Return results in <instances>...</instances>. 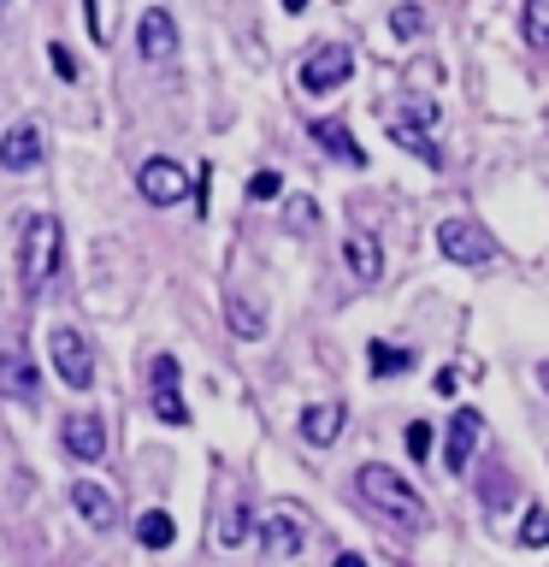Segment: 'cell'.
Wrapping results in <instances>:
<instances>
[{"mask_svg": "<svg viewBox=\"0 0 549 567\" xmlns=\"http://www.w3.org/2000/svg\"><path fill=\"white\" fill-rule=\"evenodd\" d=\"M225 319H230V331H237L242 343H260V337H266V313L248 296H237V290L225 296Z\"/></svg>", "mask_w": 549, "mask_h": 567, "instance_id": "obj_18", "label": "cell"}, {"mask_svg": "<svg viewBox=\"0 0 549 567\" xmlns=\"http://www.w3.org/2000/svg\"><path fill=\"white\" fill-rule=\"evenodd\" d=\"M308 136H313L325 154L343 159V166H366V148L349 136V124H343V118H313V124H308Z\"/></svg>", "mask_w": 549, "mask_h": 567, "instance_id": "obj_14", "label": "cell"}, {"mask_svg": "<svg viewBox=\"0 0 549 567\" xmlns=\"http://www.w3.org/2000/svg\"><path fill=\"white\" fill-rule=\"evenodd\" d=\"M437 248H443V260H455V266H490L496 260V243L478 219H443Z\"/></svg>", "mask_w": 549, "mask_h": 567, "instance_id": "obj_4", "label": "cell"}, {"mask_svg": "<svg viewBox=\"0 0 549 567\" xmlns=\"http://www.w3.org/2000/svg\"><path fill=\"white\" fill-rule=\"evenodd\" d=\"M343 420H349V408H343V402H308L296 425H301V437H308L313 450H331V443L343 437Z\"/></svg>", "mask_w": 549, "mask_h": 567, "instance_id": "obj_12", "label": "cell"}, {"mask_svg": "<svg viewBox=\"0 0 549 567\" xmlns=\"http://www.w3.org/2000/svg\"><path fill=\"white\" fill-rule=\"evenodd\" d=\"M136 189H142V202H148V207H177V202L189 195V172L177 166V159L154 154V159H142V172H136Z\"/></svg>", "mask_w": 549, "mask_h": 567, "instance_id": "obj_5", "label": "cell"}, {"mask_svg": "<svg viewBox=\"0 0 549 567\" xmlns=\"http://www.w3.org/2000/svg\"><path fill=\"white\" fill-rule=\"evenodd\" d=\"M148 408H154L159 425H189V408H184V396H177V384H154Z\"/></svg>", "mask_w": 549, "mask_h": 567, "instance_id": "obj_23", "label": "cell"}, {"mask_svg": "<svg viewBox=\"0 0 549 567\" xmlns=\"http://www.w3.org/2000/svg\"><path fill=\"white\" fill-rule=\"evenodd\" d=\"M331 567H366V556H354V549H343V556H336Z\"/></svg>", "mask_w": 549, "mask_h": 567, "instance_id": "obj_32", "label": "cell"}, {"mask_svg": "<svg viewBox=\"0 0 549 567\" xmlns=\"http://www.w3.org/2000/svg\"><path fill=\"white\" fill-rule=\"evenodd\" d=\"M349 78H354V53L336 48V42L313 48L308 60H301V89H308V95H331V89H343Z\"/></svg>", "mask_w": 549, "mask_h": 567, "instance_id": "obj_6", "label": "cell"}, {"mask_svg": "<svg viewBox=\"0 0 549 567\" xmlns=\"http://www.w3.org/2000/svg\"><path fill=\"white\" fill-rule=\"evenodd\" d=\"M390 142H396L402 154H414V159H425V166H443L437 142H432V131H425L419 118H407V113H396V118H390Z\"/></svg>", "mask_w": 549, "mask_h": 567, "instance_id": "obj_15", "label": "cell"}, {"mask_svg": "<svg viewBox=\"0 0 549 567\" xmlns=\"http://www.w3.org/2000/svg\"><path fill=\"white\" fill-rule=\"evenodd\" d=\"M313 225H319V207L308 202V195H290V207H283V230H290V237H308Z\"/></svg>", "mask_w": 549, "mask_h": 567, "instance_id": "obj_25", "label": "cell"}, {"mask_svg": "<svg viewBox=\"0 0 549 567\" xmlns=\"http://www.w3.org/2000/svg\"><path fill=\"white\" fill-rule=\"evenodd\" d=\"M538 384H543V396H549V361L538 367Z\"/></svg>", "mask_w": 549, "mask_h": 567, "instance_id": "obj_34", "label": "cell"}, {"mask_svg": "<svg viewBox=\"0 0 549 567\" xmlns=\"http://www.w3.org/2000/svg\"><path fill=\"white\" fill-rule=\"evenodd\" d=\"M248 538H255V508L237 496V503L225 508V520H219V544H225V549H242Z\"/></svg>", "mask_w": 549, "mask_h": 567, "instance_id": "obj_19", "label": "cell"}, {"mask_svg": "<svg viewBox=\"0 0 549 567\" xmlns=\"http://www.w3.org/2000/svg\"><path fill=\"white\" fill-rule=\"evenodd\" d=\"M354 491H361L366 503L384 514V520H396V526H407V532L432 526V508H425V496L407 485L396 467H384V461H366V467L354 473Z\"/></svg>", "mask_w": 549, "mask_h": 567, "instance_id": "obj_1", "label": "cell"}, {"mask_svg": "<svg viewBox=\"0 0 549 567\" xmlns=\"http://www.w3.org/2000/svg\"><path fill=\"white\" fill-rule=\"evenodd\" d=\"M520 544H526V549H549V508H531V514H526Z\"/></svg>", "mask_w": 549, "mask_h": 567, "instance_id": "obj_26", "label": "cell"}, {"mask_svg": "<svg viewBox=\"0 0 549 567\" xmlns=\"http://www.w3.org/2000/svg\"><path fill=\"white\" fill-rule=\"evenodd\" d=\"M278 7H283V12H290V18H296V12H308V7H313V0H278Z\"/></svg>", "mask_w": 549, "mask_h": 567, "instance_id": "obj_33", "label": "cell"}, {"mask_svg": "<svg viewBox=\"0 0 549 567\" xmlns=\"http://www.w3.org/2000/svg\"><path fill=\"white\" fill-rule=\"evenodd\" d=\"M0 396H12V402H35L42 396V372H35V361L24 354V343H0Z\"/></svg>", "mask_w": 549, "mask_h": 567, "instance_id": "obj_8", "label": "cell"}, {"mask_svg": "<svg viewBox=\"0 0 549 567\" xmlns=\"http://www.w3.org/2000/svg\"><path fill=\"white\" fill-rule=\"evenodd\" d=\"M60 243L65 230L53 213H30L24 219V237H18V284H24V296H42L53 272H60Z\"/></svg>", "mask_w": 549, "mask_h": 567, "instance_id": "obj_2", "label": "cell"}, {"mask_svg": "<svg viewBox=\"0 0 549 567\" xmlns=\"http://www.w3.org/2000/svg\"><path fill=\"white\" fill-rule=\"evenodd\" d=\"M432 443H437V432H432L425 420H414V425H407V455H414V461H425V455H432Z\"/></svg>", "mask_w": 549, "mask_h": 567, "instance_id": "obj_28", "label": "cell"}, {"mask_svg": "<svg viewBox=\"0 0 549 567\" xmlns=\"http://www.w3.org/2000/svg\"><path fill=\"white\" fill-rule=\"evenodd\" d=\"M260 538H266V556H272V561L301 556V544H308V514H301L296 503H278V508L260 520Z\"/></svg>", "mask_w": 549, "mask_h": 567, "instance_id": "obj_7", "label": "cell"}, {"mask_svg": "<svg viewBox=\"0 0 549 567\" xmlns=\"http://www.w3.org/2000/svg\"><path fill=\"white\" fill-rule=\"evenodd\" d=\"M48 60H53V71H60V78H65V83H71V78H77V60H71V53H65L60 42H53V48H48Z\"/></svg>", "mask_w": 549, "mask_h": 567, "instance_id": "obj_30", "label": "cell"}, {"mask_svg": "<svg viewBox=\"0 0 549 567\" xmlns=\"http://www.w3.org/2000/svg\"><path fill=\"white\" fill-rule=\"evenodd\" d=\"M343 260H349V272L361 278V284H379V272H384V248H379V237H343Z\"/></svg>", "mask_w": 549, "mask_h": 567, "instance_id": "obj_17", "label": "cell"}, {"mask_svg": "<svg viewBox=\"0 0 549 567\" xmlns=\"http://www.w3.org/2000/svg\"><path fill=\"white\" fill-rule=\"evenodd\" d=\"M390 35H402V42H414V35H425V7H414V0L390 7Z\"/></svg>", "mask_w": 549, "mask_h": 567, "instance_id": "obj_24", "label": "cell"}, {"mask_svg": "<svg viewBox=\"0 0 549 567\" xmlns=\"http://www.w3.org/2000/svg\"><path fill=\"white\" fill-rule=\"evenodd\" d=\"M48 159V142L35 124H12L7 136H0V172H35Z\"/></svg>", "mask_w": 549, "mask_h": 567, "instance_id": "obj_11", "label": "cell"}, {"mask_svg": "<svg viewBox=\"0 0 549 567\" xmlns=\"http://www.w3.org/2000/svg\"><path fill=\"white\" fill-rule=\"evenodd\" d=\"M136 48H142V60H172L177 53V18L166 12V7H148L136 18Z\"/></svg>", "mask_w": 549, "mask_h": 567, "instance_id": "obj_10", "label": "cell"}, {"mask_svg": "<svg viewBox=\"0 0 549 567\" xmlns=\"http://www.w3.org/2000/svg\"><path fill=\"white\" fill-rule=\"evenodd\" d=\"M478 425H485V420H478L473 408H460V414L449 420V450H443V455H449V473H467V461L478 450Z\"/></svg>", "mask_w": 549, "mask_h": 567, "instance_id": "obj_16", "label": "cell"}, {"mask_svg": "<svg viewBox=\"0 0 549 567\" xmlns=\"http://www.w3.org/2000/svg\"><path fill=\"white\" fill-rule=\"evenodd\" d=\"M172 538H177V526H172L166 508H148V514L136 520V544H142V549H172Z\"/></svg>", "mask_w": 549, "mask_h": 567, "instance_id": "obj_20", "label": "cell"}, {"mask_svg": "<svg viewBox=\"0 0 549 567\" xmlns=\"http://www.w3.org/2000/svg\"><path fill=\"white\" fill-rule=\"evenodd\" d=\"M48 361H53V379L65 390H95V349L77 326H53L48 331Z\"/></svg>", "mask_w": 549, "mask_h": 567, "instance_id": "obj_3", "label": "cell"}, {"mask_svg": "<svg viewBox=\"0 0 549 567\" xmlns=\"http://www.w3.org/2000/svg\"><path fill=\"white\" fill-rule=\"evenodd\" d=\"M432 390H437V396H455V390H460V372H455V367H443L437 379H432Z\"/></svg>", "mask_w": 549, "mask_h": 567, "instance_id": "obj_31", "label": "cell"}, {"mask_svg": "<svg viewBox=\"0 0 549 567\" xmlns=\"http://www.w3.org/2000/svg\"><path fill=\"white\" fill-rule=\"evenodd\" d=\"M366 367H372V379H396V372L414 367V354L396 349V343H372V349H366Z\"/></svg>", "mask_w": 549, "mask_h": 567, "instance_id": "obj_22", "label": "cell"}, {"mask_svg": "<svg viewBox=\"0 0 549 567\" xmlns=\"http://www.w3.org/2000/svg\"><path fill=\"white\" fill-rule=\"evenodd\" d=\"M71 508H77L95 532H113V526H118V503H113V491H101L95 478H77V485H71Z\"/></svg>", "mask_w": 549, "mask_h": 567, "instance_id": "obj_13", "label": "cell"}, {"mask_svg": "<svg viewBox=\"0 0 549 567\" xmlns=\"http://www.w3.org/2000/svg\"><path fill=\"white\" fill-rule=\"evenodd\" d=\"M83 24H89V35H95V42H106V18H101V0H83Z\"/></svg>", "mask_w": 549, "mask_h": 567, "instance_id": "obj_29", "label": "cell"}, {"mask_svg": "<svg viewBox=\"0 0 549 567\" xmlns=\"http://www.w3.org/2000/svg\"><path fill=\"white\" fill-rule=\"evenodd\" d=\"M278 195H283L278 172H255V177H248V202H278Z\"/></svg>", "mask_w": 549, "mask_h": 567, "instance_id": "obj_27", "label": "cell"}, {"mask_svg": "<svg viewBox=\"0 0 549 567\" xmlns=\"http://www.w3.org/2000/svg\"><path fill=\"white\" fill-rule=\"evenodd\" d=\"M0 7H7V0H0Z\"/></svg>", "mask_w": 549, "mask_h": 567, "instance_id": "obj_35", "label": "cell"}, {"mask_svg": "<svg viewBox=\"0 0 549 567\" xmlns=\"http://www.w3.org/2000/svg\"><path fill=\"white\" fill-rule=\"evenodd\" d=\"M520 42L526 48H549V0H526L520 7Z\"/></svg>", "mask_w": 549, "mask_h": 567, "instance_id": "obj_21", "label": "cell"}, {"mask_svg": "<svg viewBox=\"0 0 549 567\" xmlns=\"http://www.w3.org/2000/svg\"><path fill=\"white\" fill-rule=\"evenodd\" d=\"M60 443H65V455H71V461L95 467V461L106 455V420H101V414H65Z\"/></svg>", "mask_w": 549, "mask_h": 567, "instance_id": "obj_9", "label": "cell"}]
</instances>
